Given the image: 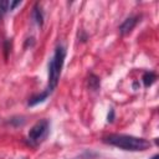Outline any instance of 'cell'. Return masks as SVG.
<instances>
[{
    "label": "cell",
    "instance_id": "cell-7",
    "mask_svg": "<svg viewBox=\"0 0 159 159\" xmlns=\"http://www.w3.org/2000/svg\"><path fill=\"white\" fill-rule=\"evenodd\" d=\"M155 80H157V75L153 71H147L142 76V81H143L144 87H150L155 82Z\"/></svg>",
    "mask_w": 159,
    "mask_h": 159
},
{
    "label": "cell",
    "instance_id": "cell-14",
    "mask_svg": "<svg viewBox=\"0 0 159 159\" xmlns=\"http://www.w3.org/2000/svg\"><path fill=\"white\" fill-rule=\"evenodd\" d=\"M34 43H35V41H34V37H31V39H27V40H26V43H25V47H27L29 45H30V47H31V46H34Z\"/></svg>",
    "mask_w": 159,
    "mask_h": 159
},
{
    "label": "cell",
    "instance_id": "cell-6",
    "mask_svg": "<svg viewBox=\"0 0 159 159\" xmlns=\"http://www.w3.org/2000/svg\"><path fill=\"white\" fill-rule=\"evenodd\" d=\"M31 17H32V20H34L39 26H42V25H43V14H42L41 6H40L39 4H36V5L34 6Z\"/></svg>",
    "mask_w": 159,
    "mask_h": 159
},
{
    "label": "cell",
    "instance_id": "cell-15",
    "mask_svg": "<svg viewBox=\"0 0 159 159\" xmlns=\"http://www.w3.org/2000/svg\"><path fill=\"white\" fill-rule=\"evenodd\" d=\"M80 39H81V41H86L87 40V35L83 32V31H81V36H78Z\"/></svg>",
    "mask_w": 159,
    "mask_h": 159
},
{
    "label": "cell",
    "instance_id": "cell-16",
    "mask_svg": "<svg viewBox=\"0 0 159 159\" xmlns=\"http://www.w3.org/2000/svg\"><path fill=\"white\" fill-rule=\"evenodd\" d=\"M152 159H159V155H158V154H155V155H154Z\"/></svg>",
    "mask_w": 159,
    "mask_h": 159
},
{
    "label": "cell",
    "instance_id": "cell-9",
    "mask_svg": "<svg viewBox=\"0 0 159 159\" xmlns=\"http://www.w3.org/2000/svg\"><path fill=\"white\" fill-rule=\"evenodd\" d=\"M10 7V2L6 0H0V21L4 17V15L6 14V11H9Z\"/></svg>",
    "mask_w": 159,
    "mask_h": 159
},
{
    "label": "cell",
    "instance_id": "cell-8",
    "mask_svg": "<svg viewBox=\"0 0 159 159\" xmlns=\"http://www.w3.org/2000/svg\"><path fill=\"white\" fill-rule=\"evenodd\" d=\"M101 86V81H99V77L91 73L89 77H88V87L92 89V91H97Z\"/></svg>",
    "mask_w": 159,
    "mask_h": 159
},
{
    "label": "cell",
    "instance_id": "cell-10",
    "mask_svg": "<svg viewBox=\"0 0 159 159\" xmlns=\"http://www.w3.org/2000/svg\"><path fill=\"white\" fill-rule=\"evenodd\" d=\"M9 123L12 127H20V125L25 124V118L24 117H12V118L9 119Z\"/></svg>",
    "mask_w": 159,
    "mask_h": 159
},
{
    "label": "cell",
    "instance_id": "cell-4",
    "mask_svg": "<svg viewBox=\"0 0 159 159\" xmlns=\"http://www.w3.org/2000/svg\"><path fill=\"white\" fill-rule=\"evenodd\" d=\"M138 20H139L138 16H130V17L125 19V20L119 25V27H118L119 34L123 35V36H124V35H128V34L135 27V25L138 24Z\"/></svg>",
    "mask_w": 159,
    "mask_h": 159
},
{
    "label": "cell",
    "instance_id": "cell-13",
    "mask_svg": "<svg viewBox=\"0 0 159 159\" xmlns=\"http://www.w3.org/2000/svg\"><path fill=\"white\" fill-rule=\"evenodd\" d=\"M20 4H21V1H11V2H10V9H9V10H10V11L14 10V9H15L17 5H20Z\"/></svg>",
    "mask_w": 159,
    "mask_h": 159
},
{
    "label": "cell",
    "instance_id": "cell-5",
    "mask_svg": "<svg viewBox=\"0 0 159 159\" xmlns=\"http://www.w3.org/2000/svg\"><path fill=\"white\" fill-rule=\"evenodd\" d=\"M50 94H51V92H50L48 89H46V91H43V92L39 93V94H35V96H32V97L29 99L27 106H29V107H34V106H36V104H39V103H42V102H45V101L48 98Z\"/></svg>",
    "mask_w": 159,
    "mask_h": 159
},
{
    "label": "cell",
    "instance_id": "cell-3",
    "mask_svg": "<svg viewBox=\"0 0 159 159\" xmlns=\"http://www.w3.org/2000/svg\"><path fill=\"white\" fill-rule=\"evenodd\" d=\"M48 130H50V122L47 119H41L39 120L36 124L32 125V128L29 130V134H27V139H29V143L31 145H37L40 144L48 134Z\"/></svg>",
    "mask_w": 159,
    "mask_h": 159
},
{
    "label": "cell",
    "instance_id": "cell-11",
    "mask_svg": "<svg viewBox=\"0 0 159 159\" xmlns=\"http://www.w3.org/2000/svg\"><path fill=\"white\" fill-rule=\"evenodd\" d=\"M10 48H11V40H6L4 42V53H5V58H7L9 56V52H10Z\"/></svg>",
    "mask_w": 159,
    "mask_h": 159
},
{
    "label": "cell",
    "instance_id": "cell-12",
    "mask_svg": "<svg viewBox=\"0 0 159 159\" xmlns=\"http://www.w3.org/2000/svg\"><path fill=\"white\" fill-rule=\"evenodd\" d=\"M113 120H114V109L111 108L109 112H108V116H107V122L108 123H112Z\"/></svg>",
    "mask_w": 159,
    "mask_h": 159
},
{
    "label": "cell",
    "instance_id": "cell-1",
    "mask_svg": "<svg viewBox=\"0 0 159 159\" xmlns=\"http://www.w3.org/2000/svg\"><path fill=\"white\" fill-rule=\"evenodd\" d=\"M103 142L129 152H143L152 145L150 142L144 138H138L127 134H109L103 138Z\"/></svg>",
    "mask_w": 159,
    "mask_h": 159
},
{
    "label": "cell",
    "instance_id": "cell-2",
    "mask_svg": "<svg viewBox=\"0 0 159 159\" xmlns=\"http://www.w3.org/2000/svg\"><path fill=\"white\" fill-rule=\"evenodd\" d=\"M65 58H66V48L60 45L56 47L55 53L48 63V84L46 89H48L50 92H52L57 87Z\"/></svg>",
    "mask_w": 159,
    "mask_h": 159
}]
</instances>
